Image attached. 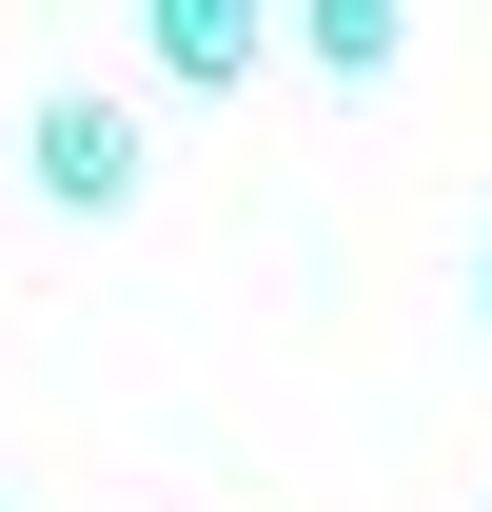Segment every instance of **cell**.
Wrapping results in <instances>:
<instances>
[{
    "label": "cell",
    "instance_id": "obj_3",
    "mask_svg": "<svg viewBox=\"0 0 492 512\" xmlns=\"http://www.w3.org/2000/svg\"><path fill=\"white\" fill-rule=\"evenodd\" d=\"M394 40H414L394 0H296V60L315 79H394Z\"/></svg>",
    "mask_w": 492,
    "mask_h": 512
},
{
    "label": "cell",
    "instance_id": "obj_1",
    "mask_svg": "<svg viewBox=\"0 0 492 512\" xmlns=\"http://www.w3.org/2000/svg\"><path fill=\"white\" fill-rule=\"evenodd\" d=\"M20 178L60 197V217H119V197H138V99H99V79H60V99L20 119Z\"/></svg>",
    "mask_w": 492,
    "mask_h": 512
},
{
    "label": "cell",
    "instance_id": "obj_2",
    "mask_svg": "<svg viewBox=\"0 0 492 512\" xmlns=\"http://www.w3.org/2000/svg\"><path fill=\"white\" fill-rule=\"evenodd\" d=\"M276 20H296V0H138V60L178 79V99H237V79L276 60Z\"/></svg>",
    "mask_w": 492,
    "mask_h": 512
},
{
    "label": "cell",
    "instance_id": "obj_4",
    "mask_svg": "<svg viewBox=\"0 0 492 512\" xmlns=\"http://www.w3.org/2000/svg\"><path fill=\"white\" fill-rule=\"evenodd\" d=\"M473 316H492V237H473Z\"/></svg>",
    "mask_w": 492,
    "mask_h": 512
}]
</instances>
